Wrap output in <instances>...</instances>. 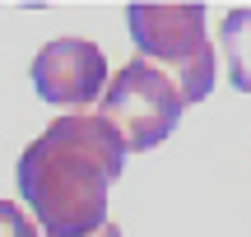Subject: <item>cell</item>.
<instances>
[{
    "instance_id": "1",
    "label": "cell",
    "mask_w": 251,
    "mask_h": 237,
    "mask_svg": "<svg viewBox=\"0 0 251 237\" xmlns=\"http://www.w3.org/2000/svg\"><path fill=\"white\" fill-rule=\"evenodd\" d=\"M126 149L102 117H61L19 154L14 182L47 237H93L107 223V191Z\"/></svg>"
},
{
    "instance_id": "2",
    "label": "cell",
    "mask_w": 251,
    "mask_h": 237,
    "mask_svg": "<svg viewBox=\"0 0 251 237\" xmlns=\"http://www.w3.org/2000/svg\"><path fill=\"white\" fill-rule=\"evenodd\" d=\"M205 5H126L135 47L149 65H163L181 102H200L214 89V42L205 28Z\"/></svg>"
},
{
    "instance_id": "3",
    "label": "cell",
    "mask_w": 251,
    "mask_h": 237,
    "mask_svg": "<svg viewBox=\"0 0 251 237\" xmlns=\"http://www.w3.org/2000/svg\"><path fill=\"white\" fill-rule=\"evenodd\" d=\"M181 107L172 79L149 61H130L112 74V84L102 89V112L98 117L117 130L126 154H144V149L163 144V140L177 130Z\"/></svg>"
},
{
    "instance_id": "4",
    "label": "cell",
    "mask_w": 251,
    "mask_h": 237,
    "mask_svg": "<svg viewBox=\"0 0 251 237\" xmlns=\"http://www.w3.org/2000/svg\"><path fill=\"white\" fill-rule=\"evenodd\" d=\"M33 89L51 107H89L107 89V56L89 37H56L33 56Z\"/></svg>"
},
{
    "instance_id": "5",
    "label": "cell",
    "mask_w": 251,
    "mask_h": 237,
    "mask_svg": "<svg viewBox=\"0 0 251 237\" xmlns=\"http://www.w3.org/2000/svg\"><path fill=\"white\" fill-rule=\"evenodd\" d=\"M219 47H224V65L233 89L251 93V9H233L219 24Z\"/></svg>"
},
{
    "instance_id": "6",
    "label": "cell",
    "mask_w": 251,
    "mask_h": 237,
    "mask_svg": "<svg viewBox=\"0 0 251 237\" xmlns=\"http://www.w3.org/2000/svg\"><path fill=\"white\" fill-rule=\"evenodd\" d=\"M0 237H42V233L14 200H0Z\"/></svg>"
},
{
    "instance_id": "7",
    "label": "cell",
    "mask_w": 251,
    "mask_h": 237,
    "mask_svg": "<svg viewBox=\"0 0 251 237\" xmlns=\"http://www.w3.org/2000/svg\"><path fill=\"white\" fill-rule=\"evenodd\" d=\"M93 237H121V228H117V223H102V228L93 233Z\"/></svg>"
}]
</instances>
